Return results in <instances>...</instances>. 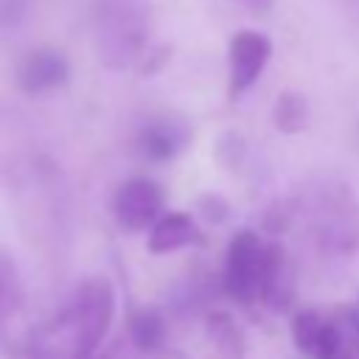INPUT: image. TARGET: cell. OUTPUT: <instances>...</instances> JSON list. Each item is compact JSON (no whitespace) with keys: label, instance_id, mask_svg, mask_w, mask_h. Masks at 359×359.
<instances>
[{"label":"cell","instance_id":"1","mask_svg":"<svg viewBox=\"0 0 359 359\" xmlns=\"http://www.w3.org/2000/svg\"><path fill=\"white\" fill-rule=\"evenodd\" d=\"M73 353L70 359H90L115 314V289L104 275L87 278L73 303Z\"/></svg>","mask_w":359,"mask_h":359},{"label":"cell","instance_id":"2","mask_svg":"<svg viewBox=\"0 0 359 359\" xmlns=\"http://www.w3.org/2000/svg\"><path fill=\"white\" fill-rule=\"evenodd\" d=\"M266 255H269V244H264L252 230H238L230 238L227 261H224V289L236 303L252 306L255 300H261Z\"/></svg>","mask_w":359,"mask_h":359},{"label":"cell","instance_id":"3","mask_svg":"<svg viewBox=\"0 0 359 359\" xmlns=\"http://www.w3.org/2000/svg\"><path fill=\"white\" fill-rule=\"evenodd\" d=\"M272 56V39L261 31H238L227 45V93L230 98L244 95L264 73Z\"/></svg>","mask_w":359,"mask_h":359},{"label":"cell","instance_id":"4","mask_svg":"<svg viewBox=\"0 0 359 359\" xmlns=\"http://www.w3.org/2000/svg\"><path fill=\"white\" fill-rule=\"evenodd\" d=\"M163 202H165V194H163V188L154 180L135 177V180H126L115 191V196H112V216H115V222L123 230L140 233V230L151 227L160 219Z\"/></svg>","mask_w":359,"mask_h":359},{"label":"cell","instance_id":"5","mask_svg":"<svg viewBox=\"0 0 359 359\" xmlns=\"http://www.w3.org/2000/svg\"><path fill=\"white\" fill-rule=\"evenodd\" d=\"M292 339L294 348L311 359H337L345 348L339 325L314 309H300L292 317Z\"/></svg>","mask_w":359,"mask_h":359},{"label":"cell","instance_id":"6","mask_svg":"<svg viewBox=\"0 0 359 359\" xmlns=\"http://www.w3.org/2000/svg\"><path fill=\"white\" fill-rule=\"evenodd\" d=\"M67 79H70V65H67L65 53H59L53 48L31 50L17 67V84L28 95H42V93L59 90L62 84H67Z\"/></svg>","mask_w":359,"mask_h":359},{"label":"cell","instance_id":"7","mask_svg":"<svg viewBox=\"0 0 359 359\" xmlns=\"http://www.w3.org/2000/svg\"><path fill=\"white\" fill-rule=\"evenodd\" d=\"M199 241V230L196 222L182 213V210H171V213H160V219L151 224L149 230V252L151 255H165V252H177L188 244Z\"/></svg>","mask_w":359,"mask_h":359},{"label":"cell","instance_id":"8","mask_svg":"<svg viewBox=\"0 0 359 359\" xmlns=\"http://www.w3.org/2000/svg\"><path fill=\"white\" fill-rule=\"evenodd\" d=\"M185 140H188V129L174 118L149 121L140 132V149L151 160H171L185 146Z\"/></svg>","mask_w":359,"mask_h":359},{"label":"cell","instance_id":"9","mask_svg":"<svg viewBox=\"0 0 359 359\" xmlns=\"http://www.w3.org/2000/svg\"><path fill=\"white\" fill-rule=\"evenodd\" d=\"M292 269L286 264V255L278 244H269V255H266V275H264V289H261V300L272 309H286L292 300Z\"/></svg>","mask_w":359,"mask_h":359},{"label":"cell","instance_id":"10","mask_svg":"<svg viewBox=\"0 0 359 359\" xmlns=\"http://www.w3.org/2000/svg\"><path fill=\"white\" fill-rule=\"evenodd\" d=\"M129 334H132V342L140 353H154L163 348L165 342V317L157 311V309H140L135 311L132 323H129Z\"/></svg>","mask_w":359,"mask_h":359},{"label":"cell","instance_id":"11","mask_svg":"<svg viewBox=\"0 0 359 359\" xmlns=\"http://www.w3.org/2000/svg\"><path fill=\"white\" fill-rule=\"evenodd\" d=\"M22 306V283L17 275V264L8 252L0 250V334L6 331L8 320Z\"/></svg>","mask_w":359,"mask_h":359},{"label":"cell","instance_id":"12","mask_svg":"<svg viewBox=\"0 0 359 359\" xmlns=\"http://www.w3.org/2000/svg\"><path fill=\"white\" fill-rule=\"evenodd\" d=\"M272 121L275 126L283 132V135H297L300 129H306L309 123V104L300 93H280L278 101H275V109H272Z\"/></svg>","mask_w":359,"mask_h":359},{"label":"cell","instance_id":"13","mask_svg":"<svg viewBox=\"0 0 359 359\" xmlns=\"http://www.w3.org/2000/svg\"><path fill=\"white\" fill-rule=\"evenodd\" d=\"M334 323L339 325L345 345H351V351H353V353H359V306L339 309V314L334 317Z\"/></svg>","mask_w":359,"mask_h":359},{"label":"cell","instance_id":"14","mask_svg":"<svg viewBox=\"0 0 359 359\" xmlns=\"http://www.w3.org/2000/svg\"><path fill=\"white\" fill-rule=\"evenodd\" d=\"M250 14H255V17H264V14H269L272 11V6H275V0H238Z\"/></svg>","mask_w":359,"mask_h":359},{"label":"cell","instance_id":"15","mask_svg":"<svg viewBox=\"0 0 359 359\" xmlns=\"http://www.w3.org/2000/svg\"><path fill=\"white\" fill-rule=\"evenodd\" d=\"M337 359H345V356H337Z\"/></svg>","mask_w":359,"mask_h":359}]
</instances>
